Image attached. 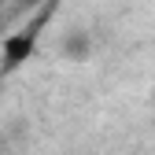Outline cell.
Listing matches in <instances>:
<instances>
[{
	"label": "cell",
	"mask_w": 155,
	"mask_h": 155,
	"mask_svg": "<svg viewBox=\"0 0 155 155\" xmlns=\"http://www.w3.org/2000/svg\"><path fill=\"white\" fill-rule=\"evenodd\" d=\"M37 52V30H18V33H8L4 45H0V74H11L22 63L33 59Z\"/></svg>",
	"instance_id": "6da1fadb"
}]
</instances>
